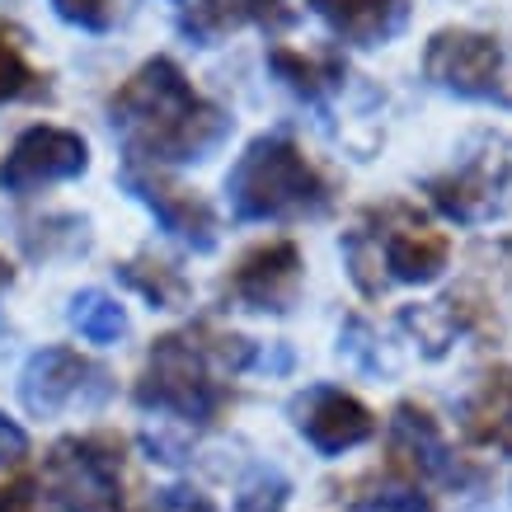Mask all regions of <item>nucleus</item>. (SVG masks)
<instances>
[{
  "instance_id": "f257e3e1",
  "label": "nucleus",
  "mask_w": 512,
  "mask_h": 512,
  "mask_svg": "<svg viewBox=\"0 0 512 512\" xmlns=\"http://www.w3.org/2000/svg\"><path fill=\"white\" fill-rule=\"evenodd\" d=\"M109 113L132 165L137 160H151V165L202 160L226 137V113L207 104L170 57H156L137 76H127L109 99Z\"/></svg>"
},
{
  "instance_id": "f03ea898",
  "label": "nucleus",
  "mask_w": 512,
  "mask_h": 512,
  "mask_svg": "<svg viewBox=\"0 0 512 512\" xmlns=\"http://www.w3.org/2000/svg\"><path fill=\"white\" fill-rule=\"evenodd\" d=\"M249 343L217 329H184V334H165L156 339L146 372L137 381V404L174 414L184 423H212L226 404L221 372L226 367H245Z\"/></svg>"
},
{
  "instance_id": "7ed1b4c3",
  "label": "nucleus",
  "mask_w": 512,
  "mask_h": 512,
  "mask_svg": "<svg viewBox=\"0 0 512 512\" xmlns=\"http://www.w3.org/2000/svg\"><path fill=\"white\" fill-rule=\"evenodd\" d=\"M235 212L245 221L268 217H301V212H320L329 202V188L311 160L301 156V146L287 137H259L249 146L240 165L226 179Z\"/></svg>"
},
{
  "instance_id": "20e7f679",
  "label": "nucleus",
  "mask_w": 512,
  "mask_h": 512,
  "mask_svg": "<svg viewBox=\"0 0 512 512\" xmlns=\"http://www.w3.org/2000/svg\"><path fill=\"white\" fill-rule=\"evenodd\" d=\"M43 480L62 512H123V437H62L47 451Z\"/></svg>"
},
{
  "instance_id": "39448f33",
  "label": "nucleus",
  "mask_w": 512,
  "mask_h": 512,
  "mask_svg": "<svg viewBox=\"0 0 512 512\" xmlns=\"http://www.w3.org/2000/svg\"><path fill=\"white\" fill-rule=\"evenodd\" d=\"M395 226H381V231H357L348 254H353V278L372 282V268L386 264L381 278H395V282H433L451 259V240L433 226H423L409 207H390Z\"/></svg>"
},
{
  "instance_id": "423d86ee",
  "label": "nucleus",
  "mask_w": 512,
  "mask_h": 512,
  "mask_svg": "<svg viewBox=\"0 0 512 512\" xmlns=\"http://www.w3.org/2000/svg\"><path fill=\"white\" fill-rule=\"evenodd\" d=\"M433 207L451 221H489L512 207V137H489L470 160L428 184Z\"/></svg>"
},
{
  "instance_id": "0eeeda50",
  "label": "nucleus",
  "mask_w": 512,
  "mask_h": 512,
  "mask_svg": "<svg viewBox=\"0 0 512 512\" xmlns=\"http://www.w3.org/2000/svg\"><path fill=\"white\" fill-rule=\"evenodd\" d=\"M423 71L433 85L461 94V99H508L503 90V47L494 33L480 29H437Z\"/></svg>"
},
{
  "instance_id": "6e6552de",
  "label": "nucleus",
  "mask_w": 512,
  "mask_h": 512,
  "mask_svg": "<svg viewBox=\"0 0 512 512\" xmlns=\"http://www.w3.org/2000/svg\"><path fill=\"white\" fill-rule=\"evenodd\" d=\"M19 395H24V409L38 414V419H52L62 409H94L113 395V381L104 367H94L90 357H80L76 348H43L24 367V381H19Z\"/></svg>"
},
{
  "instance_id": "1a4fd4ad",
  "label": "nucleus",
  "mask_w": 512,
  "mask_h": 512,
  "mask_svg": "<svg viewBox=\"0 0 512 512\" xmlns=\"http://www.w3.org/2000/svg\"><path fill=\"white\" fill-rule=\"evenodd\" d=\"M85 165H90V146H85L80 132L38 123L10 146V156L0 165V184L24 193V188L52 184V179H71V174H80Z\"/></svg>"
},
{
  "instance_id": "9d476101",
  "label": "nucleus",
  "mask_w": 512,
  "mask_h": 512,
  "mask_svg": "<svg viewBox=\"0 0 512 512\" xmlns=\"http://www.w3.org/2000/svg\"><path fill=\"white\" fill-rule=\"evenodd\" d=\"M390 456H395V470L414 484L419 480H447V484L461 480V466H456L442 428H437L433 414L419 409L414 400L395 404V414H390Z\"/></svg>"
},
{
  "instance_id": "9b49d317",
  "label": "nucleus",
  "mask_w": 512,
  "mask_h": 512,
  "mask_svg": "<svg viewBox=\"0 0 512 512\" xmlns=\"http://www.w3.org/2000/svg\"><path fill=\"white\" fill-rule=\"evenodd\" d=\"M296 423H301V433L311 442L315 451H325V456H339L348 447H362L367 437L376 433V419L372 409L353 395H343L334 386H315L306 390L301 400H296Z\"/></svg>"
},
{
  "instance_id": "f8f14e48",
  "label": "nucleus",
  "mask_w": 512,
  "mask_h": 512,
  "mask_svg": "<svg viewBox=\"0 0 512 512\" xmlns=\"http://www.w3.org/2000/svg\"><path fill=\"white\" fill-rule=\"evenodd\" d=\"M296 282H301V249L292 240H268V245H254L235 264L226 287L254 311H282L292 301Z\"/></svg>"
},
{
  "instance_id": "ddd939ff",
  "label": "nucleus",
  "mask_w": 512,
  "mask_h": 512,
  "mask_svg": "<svg viewBox=\"0 0 512 512\" xmlns=\"http://www.w3.org/2000/svg\"><path fill=\"white\" fill-rule=\"evenodd\" d=\"M123 184L132 188L160 221H165V231H174L193 249L217 245V217H212V207H207L198 193H188V188H179V184H165L160 174H141L137 165H127L123 170Z\"/></svg>"
},
{
  "instance_id": "4468645a",
  "label": "nucleus",
  "mask_w": 512,
  "mask_h": 512,
  "mask_svg": "<svg viewBox=\"0 0 512 512\" xmlns=\"http://www.w3.org/2000/svg\"><path fill=\"white\" fill-rule=\"evenodd\" d=\"M325 24L348 43H386L409 15V0H315Z\"/></svg>"
},
{
  "instance_id": "2eb2a0df",
  "label": "nucleus",
  "mask_w": 512,
  "mask_h": 512,
  "mask_svg": "<svg viewBox=\"0 0 512 512\" xmlns=\"http://www.w3.org/2000/svg\"><path fill=\"white\" fill-rule=\"evenodd\" d=\"M466 433L480 447H498L512 456V367H494L480 381L475 400L466 409Z\"/></svg>"
},
{
  "instance_id": "dca6fc26",
  "label": "nucleus",
  "mask_w": 512,
  "mask_h": 512,
  "mask_svg": "<svg viewBox=\"0 0 512 512\" xmlns=\"http://www.w3.org/2000/svg\"><path fill=\"white\" fill-rule=\"evenodd\" d=\"M47 94L43 71L29 62V52L19 43L15 24H0V104H15V99H38Z\"/></svg>"
},
{
  "instance_id": "f3484780",
  "label": "nucleus",
  "mask_w": 512,
  "mask_h": 512,
  "mask_svg": "<svg viewBox=\"0 0 512 512\" xmlns=\"http://www.w3.org/2000/svg\"><path fill=\"white\" fill-rule=\"evenodd\" d=\"M71 325H76L90 343H118L127 334V315L113 296L80 292L76 301H71Z\"/></svg>"
},
{
  "instance_id": "a211bd4d",
  "label": "nucleus",
  "mask_w": 512,
  "mask_h": 512,
  "mask_svg": "<svg viewBox=\"0 0 512 512\" xmlns=\"http://www.w3.org/2000/svg\"><path fill=\"white\" fill-rule=\"evenodd\" d=\"M123 282L127 287H137L151 306H160V311H174V306H184L188 301V282L179 278V268L170 264H151V259H132V264H123Z\"/></svg>"
},
{
  "instance_id": "6ab92c4d",
  "label": "nucleus",
  "mask_w": 512,
  "mask_h": 512,
  "mask_svg": "<svg viewBox=\"0 0 512 512\" xmlns=\"http://www.w3.org/2000/svg\"><path fill=\"white\" fill-rule=\"evenodd\" d=\"M278 5L282 0H198L193 15H188V29L212 38V33H226L235 24H249V19H268Z\"/></svg>"
},
{
  "instance_id": "aec40b11",
  "label": "nucleus",
  "mask_w": 512,
  "mask_h": 512,
  "mask_svg": "<svg viewBox=\"0 0 512 512\" xmlns=\"http://www.w3.org/2000/svg\"><path fill=\"white\" fill-rule=\"evenodd\" d=\"M273 66L282 71V80L287 85H296V90H325V85H334V80H343V62L334 57V52H311V57H301V52H287V47H278L273 52Z\"/></svg>"
},
{
  "instance_id": "412c9836",
  "label": "nucleus",
  "mask_w": 512,
  "mask_h": 512,
  "mask_svg": "<svg viewBox=\"0 0 512 512\" xmlns=\"http://www.w3.org/2000/svg\"><path fill=\"white\" fill-rule=\"evenodd\" d=\"M57 15L76 29H90V33H104L118 24V0H52Z\"/></svg>"
},
{
  "instance_id": "4be33fe9",
  "label": "nucleus",
  "mask_w": 512,
  "mask_h": 512,
  "mask_svg": "<svg viewBox=\"0 0 512 512\" xmlns=\"http://www.w3.org/2000/svg\"><path fill=\"white\" fill-rule=\"evenodd\" d=\"M151 512H217V503L207 494H198V489H160L156 498H151Z\"/></svg>"
},
{
  "instance_id": "5701e85b",
  "label": "nucleus",
  "mask_w": 512,
  "mask_h": 512,
  "mask_svg": "<svg viewBox=\"0 0 512 512\" xmlns=\"http://www.w3.org/2000/svg\"><path fill=\"white\" fill-rule=\"evenodd\" d=\"M0 512H38V484L29 475H15L10 484H0Z\"/></svg>"
},
{
  "instance_id": "b1692460",
  "label": "nucleus",
  "mask_w": 512,
  "mask_h": 512,
  "mask_svg": "<svg viewBox=\"0 0 512 512\" xmlns=\"http://www.w3.org/2000/svg\"><path fill=\"white\" fill-rule=\"evenodd\" d=\"M282 508V484L264 489V484H249L245 498H240V512H278Z\"/></svg>"
},
{
  "instance_id": "393cba45",
  "label": "nucleus",
  "mask_w": 512,
  "mask_h": 512,
  "mask_svg": "<svg viewBox=\"0 0 512 512\" xmlns=\"http://www.w3.org/2000/svg\"><path fill=\"white\" fill-rule=\"evenodd\" d=\"M24 451H29V437H24V428L0 414V461H19Z\"/></svg>"
},
{
  "instance_id": "a878e982",
  "label": "nucleus",
  "mask_w": 512,
  "mask_h": 512,
  "mask_svg": "<svg viewBox=\"0 0 512 512\" xmlns=\"http://www.w3.org/2000/svg\"><path fill=\"white\" fill-rule=\"evenodd\" d=\"M15 278V273H10V264H5V259H0V287H5V282Z\"/></svg>"
}]
</instances>
